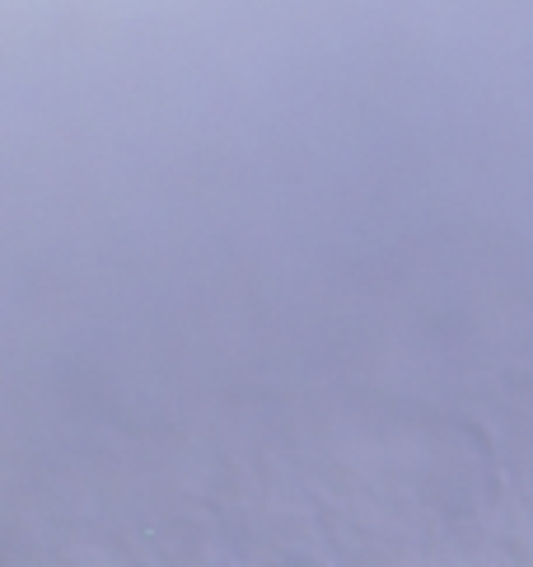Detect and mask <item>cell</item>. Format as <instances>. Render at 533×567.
I'll use <instances>...</instances> for the list:
<instances>
[{"label":"cell","instance_id":"obj_1","mask_svg":"<svg viewBox=\"0 0 533 567\" xmlns=\"http://www.w3.org/2000/svg\"><path fill=\"white\" fill-rule=\"evenodd\" d=\"M426 567H505V563L487 558V554H473V549H454V554H445V558L426 563Z\"/></svg>","mask_w":533,"mask_h":567}]
</instances>
